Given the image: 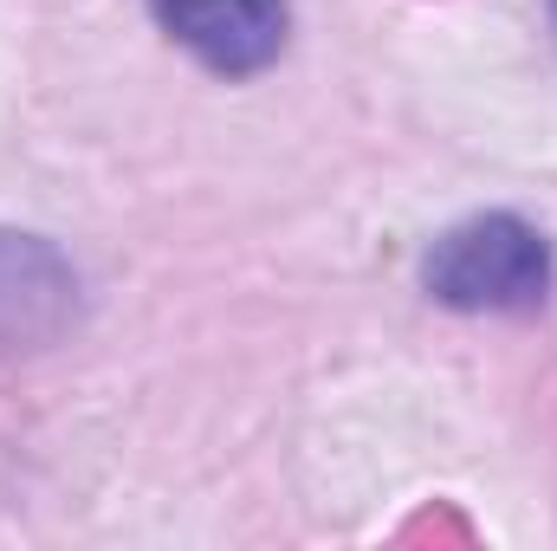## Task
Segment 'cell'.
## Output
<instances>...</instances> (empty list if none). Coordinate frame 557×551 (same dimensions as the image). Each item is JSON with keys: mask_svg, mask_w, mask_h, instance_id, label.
I'll use <instances>...</instances> for the list:
<instances>
[{"mask_svg": "<svg viewBox=\"0 0 557 551\" xmlns=\"http://www.w3.org/2000/svg\"><path fill=\"white\" fill-rule=\"evenodd\" d=\"M78 279L72 267L33 241V234H0V338H46L72 311Z\"/></svg>", "mask_w": 557, "mask_h": 551, "instance_id": "3957f363", "label": "cell"}, {"mask_svg": "<svg viewBox=\"0 0 557 551\" xmlns=\"http://www.w3.org/2000/svg\"><path fill=\"white\" fill-rule=\"evenodd\" d=\"M156 26L221 78H253L285 52V0H149Z\"/></svg>", "mask_w": 557, "mask_h": 551, "instance_id": "7a4b0ae2", "label": "cell"}, {"mask_svg": "<svg viewBox=\"0 0 557 551\" xmlns=\"http://www.w3.org/2000/svg\"><path fill=\"white\" fill-rule=\"evenodd\" d=\"M421 285L447 311H539L552 292V247L519 215H473L428 247Z\"/></svg>", "mask_w": 557, "mask_h": 551, "instance_id": "6da1fadb", "label": "cell"}]
</instances>
